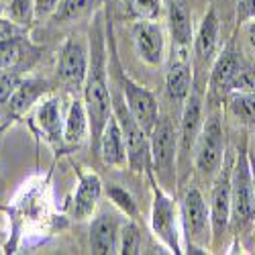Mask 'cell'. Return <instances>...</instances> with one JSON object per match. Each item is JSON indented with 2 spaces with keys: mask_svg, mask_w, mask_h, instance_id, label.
Here are the masks:
<instances>
[{
  "mask_svg": "<svg viewBox=\"0 0 255 255\" xmlns=\"http://www.w3.org/2000/svg\"><path fill=\"white\" fill-rule=\"evenodd\" d=\"M102 12L96 14V23L92 29L90 41V66L88 76L84 82V106L88 111L90 119V135L92 147L98 149L100 135L106 123L113 117V94L109 88V78H106V49H104V35H102Z\"/></svg>",
  "mask_w": 255,
  "mask_h": 255,
  "instance_id": "obj_1",
  "label": "cell"
},
{
  "mask_svg": "<svg viewBox=\"0 0 255 255\" xmlns=\"http://www.w3.org/2000/svg\"><path fill=\"white\" fill-rule=\"evenodd\" d=\"M255 217V190L249 165V151L243 149L233 161L231 172V219L239 229L247 227Z\"/></svg>",
  "mask_w": 255,
  "mask_h": 255,
  "instance_id": "obj_2",
  "label": "cell"
},
{
  "mask_svg": "<svg viewBox=\"0 0 255 255\" xmlns=\"http://www.w3.org/2000/svg\"><path fill=\"white\" fill-rule=\"evenodd\" d=\"M225 161V131L219 113H212L204 123L194 145V165L202 178H215Z\"/></svg>",
  "mask_w": 255,
  "mask_h": 255,
  "instance_id": "obj_3",
  "label": "cell"
},
{
  "mask_svg": "<svg viewBox=\"0 0 255 255\" xmlns=\"http://www.w3.org/2000/svg\"><path fill=\"white\" fill-rule=\"evenodd\" d=\"M113 115H115L121 131H123V137H125L127 163L131 165L133 172H143L147 159H149V135L145 133V129L131 115L123 94L113 98Z\"/></svg>",
  "mask_w": 255,
  "mask_h": 255,
  "instance_id": "obj_4",
  "label": "cell"
},
{
  "mask_svg": "<svg viewBox=\"0 0 255 255\" xmlns=\"http://www.w3.org/2000/svg\"><path fill=\"white\" fill-rule=\"evenodd\" d=\"M176 151L178 135L172 121L167 117L159 119L149 133V157L161 180V184L172 186L176 182Z\"/></svg>",
  "mask_w": 255,
  "mask_h": 255,
  "instance_id": "obj_5",
  "label": "cell"
},
{
  "mask_svg": "<svg viewBox=\"0 0 255 255\" xmlns=\"http://www.w3.org/2000/svg\"><path fill=\"white\" fill-rule=\"evenodd\" d=\"M182 217L190 247H206L210 241L212 221H210V206H206L204 196L198 188H190L184 194Z\"/></svg>",
  "mask_w": 255,
  "mask_h": 255,
  "instance_id": "obj_6",
  "label": "cell"
},
{
  "mask_svg": "<svg viewBox=\"0 0 255 255\" xmlns=\"http://www.w3.org/2000/svg\"><path fill=\"white\" fill-rule=\"evenodd\" d=\"M90 49L82 37H70L57 61V76L68 90H82L88 76Z\"/></svg>",
  "mask_w": 255,
  "mask_h": 255,
  "instance_id": "obj_7",
  "label": "cell"
},
{
  "mask_svg": "<svg viewBox=\"0 0 255 255\" xmlns=\"http://www.w3.org/2000/svg\"><path fill=\"white\" fill-rule=\"evenodd\" d=\"M151 229L174 253H182L180 233H178V208H176V202L157 186L153 188Z\"/></svg>",
  "mask_w": 255,
  "mask_h": 255,
  "instance_id": "obj_8",
  "label": "cell"
},
{
  "mask_svg": "<svg viewBox=\"0 0 255 255\" xmlns=\"http://www.w3.org/2000/svg\"><path fill=\"white\" fill-rule=\"evenodd\" d=\"M119 78H121V84H123L125 102H127V106H129L131 115L137 119V123L145 129V133L149 135L153 131L155 123L159 121V106H157L155 96L147 88H143L141 84L131 80L123 70H121Z\"/></svg>",
  "mask_w": 255,
  "mask_h": 255,
  "instance_id": "obj_9",
  "label": "cell"
},
{
  "mask_svg": "<svg viewBox=\"0 0 255 255\" xmlns=\"http://www.w3.org/2000/svg\"><path fill=\"white\" fill-rule=\"evenodd\" d=\"M231 172H233L231 159L223 161L219 174L215 176V184H212L210 221H212V233H215V237H223L229 229V223H231Z\"/></svg>",
  "mask_w": 255,
  "mask_h": 255,
  "instance_id": "obj_10",
  "label": "cell"
},
{
  "mask_svg": "<svg viewBox=\"0 0 255 255\" xmlns=\"http://www.w3.org/2000/svg\"><path fill=\"white\" fill-rule=\"evenodd\" d=\"M133 45L137 55L151 68H159L165 57V33L155 20H137L133 25Z\"/></svg>",
  "mask_w": 255,
  "mask_h": 255,
  "instance_id": "obj_11",
  "label": "cell"
},
{
  "mask_svg": "<svg viewBox=\"0 0 255 255\" xmlns=\"http://www.w3.org/2000/svg\"><path fill=\"white\" fill-rule=\"evenodd\" d=\"M202 96L198 90H192L188 94L184 106H182V121H180V137H178V147H180V159L186 161L190 153H194V145L202 129Z\"/></svg>",
  "mask_w": 255,
  "mask_h": 255,
  "instance_id": "obj_12",
  "label": "cell"
},
{
  "mask_svg": "<svg viewBox=\"0 0 255 255\" xmlns=\"http://www.w3.org/2000/svg\"><path fill=\"white\" fill-rule=\"evenodd\" d=\"M219 16L215 8H208L200 27L194 33V68L204 70L217 57L219 47Z\"/></svg>",
  "mask_w": 255,
  "mask_h": 255,
  "instance_id": "obj_13",
  "label": "cell"
},
{
  "mask_svg": "<svg viewBox=\"0 0 255 255\" xmlns=\"http://www.w3.org/2000/svg\"><path fill=\"white\" fill-rule=\"evenodd\" d=\"M194 88V72L190 66L188 53H180L176 51V59L169 63V68L165 72V92L167 98L174 104H182L186 102L188 94Z\"/></svg>",
  "mask_w": 255,
  "mask_h": 255,
  "instance_id": "obj_14",
  "label": "cell"
},
{
  "mask_svg": "<svg viewBox=\"0 0 255 255\" xmlns=\"http://www.w3.org/2000/svg\"><path fill=\"white\" fill-rule=\"evenodd\" d=\"M243 61L245 59L239 55V51L231 49V47L215 57L212 68H210V80H208L210 96H229L231 82L235 78V74L239 72Z\"/></svg>",
  "mask_w": 255,
  "mask_h": 255,
  "instance_id": "obj_15",
  "label": "cell"
},
{
  "mask_svg": "<svg viewBox=\"0 0 255 255\" xmlns=\"http://www.w3.org/2000/svg\"><path fill=\"white\" fill-rule=\"evenodd\" d=\"M119 221L111 212H102L90 225V247L94 253L106 255V253H117L119 249Z\"/></svg>",
  "mask_w": 255,
  "mask_h": 255,
  "instance_id": "obj_16",
  "label": "cell"
},
{
  "mask_svg": "<svg viewBox=\"0 0 255 255\" xmlns=\"http://www.w3.org/2000/svg\"><path fill=\"white\" fill-rule=\"evenodd\" d=\"M169 20V33H172L174 47L180 53H188L190 43H194V25H192V12L184 2H172L167 12Z\"/></svg>",
  "mask_w": 255,
  "mask_h": 255,
  "instance_id": "obj_17",
  "label": "cell"
},
{
  "mask_svg": "<svg viewBox=\"0 0 255 255\" xmlns=\"http://www.w3.org/2000/svg\"><path fill=\"white\" fill-rule=\"evenodd\" d=\"M98 149H100L102 161L106 165L123 167L127 163V145H125V137H123V131H121L115 115L109 119V123L104 127V131L100 135Z\"/></svg>",
  "mask_w": 255,
  "mask_h": 255,
  "instance_id": "obj_18",
  "label": "cell"
},
{
  "mask_svg": "<svg viewBox=\"0 0 255 255\" xmlns=\"http://www.w3.org/2000/svg\"><path fill=\"white\" fill-rule=\"evenodd\" d=\"M102 196V182L96 174H82L74 196V217L78 221L88 219Z\"/></svg>",
  "mask_w": 255,
  "mask_h": 255,
  "instance_id": "obj_19",
  "label": "cell"
},
{
  "mask_svg": "<svg viewBox=\"0 0 255 255\" xmlns=\"http://www.w3.org/2000/svg\"><path fill=\"white\" fill-rule=\"evenodd\" d=\"M37 125L41 127V131L45 133V137L51 141V143H61L63 139V123L61 121V102L59 98H47L45 102L39 104L37 109Z\"/></svg>",
  "mask_w": 255,
  "mask_h": 255,
  "instance_id": "obj_20",
  "label": "cell"
},
{
  "mask_svg": "<svg viewBox=\"0 0 255 255\" xmlns=\"http://www.w3.org/2000/svg\"><path fill=\"white\" fill-rule=\"evenodd\" d=\"M47 90V84L43 80L37 78H29V80H20V84L16 86V90L12 92L8 104V111L12 117H20L25 115L31 106L39 100V96Z\"/></svg>",
  "mask_w": 255,
  "mask_h": 255,
  "instance_id": "obj_21",
  "label": "cell"
},
{
  "mask_svg": "<svg viewBox=\"0 0 255 255\" xmlns=\"http://www.w3.org/2000/svg\"><path fill=\"white\" fill-rule=\"evenodd\" d=\"M88 129H90V119L86 106H84L82 100H74L68 111L66 123H63V141L68 145H80L86 139Z\"/></svg>",
  "mask_w": 255,
  "mask_h": 255,
  "instance_id": "obj_22",
  "label": "cell"
},
{
  "mask_svg": "<svg viewBox=\"0 0 255 255\" xmlns=\"http://www.w3.org/2000/svg\"><path fill=\"white\" fill-rule=\"evenodd\" d=\"M229 98V109L241 123H255V92H233Z\"/></svg>",
  "mask_w": 255,
  "mask_h": 255,
  "instance_id": "obj_23",
  "label": "cell"
},
{
  "mask_svg": "<svg viewBox=\"0 0 255 255\" xmlns=\"http://www.w3.org/2000/svg\"><path fill=\"white\" fill-rule=\"evenodd\" d=\"M98 0H61L53 18L57 23H70V20H78L84 14H88L92 10V6Z\"/></svg>",
  "mask_w": 255,
  "mask_h": 255,
  "instance_id": "obj_24",
  "label": "cell"
},
{
  "mask_svg": "<svg viewBox=\"0 0 255 255\" xmlns=\"http://www.w3.org/2000/svg\"><path fill=\"white\" fill-rule=\"evenodd\" d=\"M119 253H125V255L141 253V231L137 229L135 223H127V225L121 229Z\"/></svg>",
  "mask_w": 255,
  "mask_h": 255,
  "instance_id": "obj_25",
  "label": "cell"
},
{
  "mask_svg": "<svg viewBox=\"0 0 255 255\" xmlns=\"http://www.w3.org/2000/svg\"><path fill=\"white\" fill-rule=\"evenodd\" d=\"M127 6L137 20H155L161 14V0H127Z\"/></svg>",
  "mask_w": 255,
  "mask_h": 255,
  "instance_id": "obj_26",
  "label": "cell"
},
{
  "mask_svg": "<svg viewBox=\"0 0 255 255\" xmlns=\"http://www.w3.org/2000/svg\"><path fill=\"white\" fill-rule=\"evenodd\" d=\"M6 14L18 25H29L35 16V0H8Z\"/></svg>",
  "mask_w": 255,
  "mask_h": 255,
  "instance_id": "obj_27",
  "label": "cell"
},
{
  "mask_svg": "<svg viewBox=\"0 0 255 255\" xmlns=\"http://www.w3.org/2000/svg\"><path fill=\"white\" fill-rule=\"evenodd\" d=\"M233 92H255V66H251L247 59L241 63L239 72L235 74V78L231 82L229 94H233Z\"/></svg>",
  "mask_w": 255,
  "mask_h": 255,
  "instance_id": "obj_28",
  "label": "cell"
},
{
  "mask_svg": "<svg viewBox=\"0 0 255 255\" xmlns=\"http://www.w3.org/2000/svg\"><path fill=\"white\" fill-rule=\"evenodd\" d=\"M106 194H109V198L115 202V206H119V208L125 212V215L135 217V212H137V202H135L133 194H131L127 188L117 186V184H111L109 188H106Z\"/></svg>",
  "mask_w": 255,
  "mask_h": 255,
  "instance_id": "obj_29",
  "label": "cell"
},
{
  "mask_svg": "<svg viewBox=\"0 0 255 255\" xmlns=\"http://www.w3.org/2000/svg\"><path fill=\"white\" fill-rule=\"evenodd\" d=\"M20 84V78L12 68H0V104H6Z\"/></svg>",
  "mask_w": 255,
  "mask_h": 255,
  "instance_id": "obj_30",
  "label": "cell"
},
{
  "mask_svg": "<svg viewBox=\"0 0 255 255\" xmlns=\"http://www.w3.org/2000/svg\"><path fill=\"white\" fill-rule=\"evenodd\" d=\"M20 41L23 39L0 41V68H12L20 59Z\"/></svg>",
  "mask_w": 255,
  "mask_h": 255,
  "instance_id": "obj_31",
  "label": "cell"
},
{
  "mask_svg": "<svg viewBox=\"0 0 255 255\" xmlns=\"http://www.w3.org/2000/svg\"><path fill=\"white\" fill-rule=\"evenodd\" d=\"M61 0H35V16L37 18H47L53 16Z\"/></svg>",
  "mask_w": 255,
  "mask_h": 255,
  "instance_id": "obj_32",
  "label": "cell"
},
{
  "mask_svg": "<svg viewBox=\"0 0 255 255\" xmlns=\"http://www.w3.org/2000/svg\"><path fill=\"white\" fill-rule=\"evenodd\" d=\"M251 18H255V0H239L237 2V20L239 23H247Z\"/></svg>",
  "mask_w": 255,
  "mask_h": 255,
  "instance_id": "obj_33",
  "label": "cell"
},
{
  "mask_svg": "<svg viewBox=\"0 0 255 255\" xmlns=\"http://www.w3.org/2000/svg\"><path fill=\"white\" fill-rule=\"evenodd\" d=\"M245 37H247L249 47L255 51V18H251L245 23Z\"/></svg>",
  "mask_w": 255,
  "mask_h": 255,
  "instance_id": "obj_34",
  "label": "cell"
},
{
  "mask_svg": "<svg viewBox=\"0 0 255 255\" xmlns=\"http://www.w3.org/2000/svg\"><path fill=\"white\" fill-rule=\"evenodd\" d=\"M249 165H251V178H253V190H255V153L249 151Z\"/></svg>",
  "mask_w": 255,
  "mask_h": 255,
  "instance_id": "obj_35",
  "label": "cell"
},
{
  "mask_svg": "<svg viewBox=\"0 0 255 255\" xmlns=\"http://www.w3.org/2000/svg\"><path fill=\"white\" fill-rule=\"evenodd\" d=\"M0 14H2V4H0ZM0 18H2V16H0Z\"/></svg>",
  "mask_w": 255,
  "mask_h": 255,
  "instance_id": "obj_36",
  "label": "cell"
}]
</instances>
